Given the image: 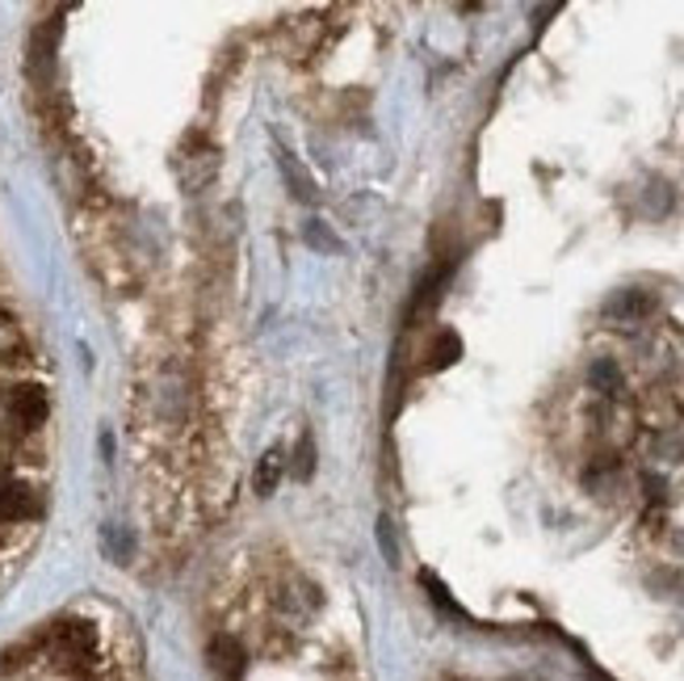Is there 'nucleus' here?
<instances>
[{
    "mask_svg": "<svg viewBox=\"0 0 684 681\" xmlns=\"http://www.w3.org/2000/svg\"><path fill=\"white\" fill-rule=\"evenodd\" d=\"M298 475H312V438H303V450H298Z\"/></svg>",
    "mask_w": 684,
    "mask_h": 681,
    "instance_id": "7",
    "label": "nucleus"
},
{
    "mask_svg": "<svg viewBox=\"0 0 684 681\" xmlns=\"http://www.w3.org/2000/svg\"><path fill=\"white\" fill-rule=\"evenodd\" d=\"M655 307V298L646 295V291H618V295L604 303V316L609 319H639L646 316Z\"/></svg>",
    "mask_w": 684,
    "mask_h": 681,
    "instance_id": "2",
    "label": "nucleus"
},
{
    "mask_svg": "<svg viewBox=\"0 0 684 681\" xmlns=\"http://www.w3.org/2000/svg\"><path fill=\"white\" fill-rule=\"evenodd\" d=\"M462 358V340L457 333H436V340L429 345V363L424 370H445V366H454Z\"/></svg>",
    "mask_w": 684,
    "mask_h": 681,
    "instance_id": "5",
    "label": "nucleus"
},
{
    "mask_svg": "<svg viewBox=\"0 0 684 681\" xmlns=\"http://www.w3.org/2000/svg\"><path fill=\"white\" fill-rule=\"evenodd\" d=\"M214 172H219V151L202 144V139H189L181 156H177V177H181V186L189 193L207 190L210 181H214Z\"/></svg>",
    "mask_w": 684,
    "mask_h": 681,
    "instance_id": "1",
    "label": "nucleus"
},
{
    "mask_svg": "<svg viewBox=\"0 0 684 681\" xmlns=\"http://www.w3.org/2000/svg\"><path fill=\"white\" fill-rule=\"evenodd\" d=\"M282 172H286V181H291V190L298 202H315V181L312 172L298 165V156L294 151H282Z\"/></svg>",
    "mask_w": 684,
    "mask_h": 681,
    "instance_id": "4",
    "label": "nucleus"
},
{
    "mask_svg": "<svg viewBox=\"0 0 684 681\" xmlns=\"http://www.w3.org/2000/svg\"><path fill=\"white\" fill-rule=\"evenodd\" d=\"M592 387H604V391H618L622 387V375L613 363H597L592 366Z\"/></svg>",
    "mask_w": 684,
    "mask_h": 681,
    "instance_id": "6",
    "label": "nucleus"
},
{
    "mask_svg": "<svg viewBox=\"0 0 684 681\" xmlns=\"http://www.w3.org/2000/svg\"><path fill=\"white\" fill-rule=\"evenodd\" d=\"M277 480H282V450H265L256 459V471H252V489H256V496H273Z\"/></svg>",
    "mask_w": 684,
    "mask_h": 681,
    "instance_id": "3",
    "label": "nucleus"
}]
</instances>
